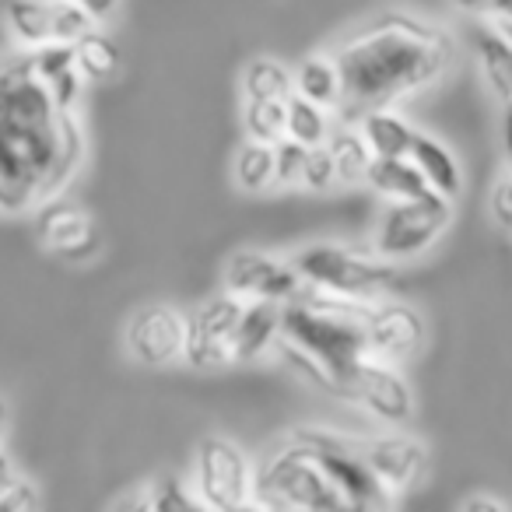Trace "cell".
Listing matches in <instances>:
<instances>
[{
    "label": "cell",
    "instance_id": "cell-16",
    "mask_svg": "<svg viewBox=\"0 0 512 512\" xmlns=\"http://www.w3.org/2000/svg\"><path fill=\"white\" fill-rule=\"evenodd\" d=\"M278 330H281V302H264V299L242 302V313L232 330V362L246 365L256 362V358H264L278 344Z\"/></svg>",
    "mask_w": 512,
    "mask_h": 512
},
{
    "label": "cell",
    "instance_id": "cell-15",
    "mask_svg": "<svg viewBox=\"0 0 512 512\" xmlns=\"http://www.w3.org/2000/svg\"><path fill=\"white\" fill-rule=\"evenodd\" d=\"M36 211V235L50 253L64 256V260H85V256L95 253L99 232H95V221L81 207L53 197L46 204H39Z\"/></svg>",
    "mask_w": 512,
    "mask_h": 512
},
{
    "label": "cell",
    "instance_id": "cell-17",
    "mask_svg": "<svg viewBox=\"0 0 512 512\" xmlns=\"http://www.w3.org/2000/svg\"><path fill=\"white\" fill-rule=\"evenodd\" d=\"M358 134L365 137L372 155H383V158H407L411 155V141H414V127L397 116L390 106H379L369 109V113L358 116Z\"/></svg>",
    "mask_w": 512,
    "mask_h": 512
},
{
    "label": "cell",
    "instance_id": "cell-29",
    "mask_svg": "<svg viewBox=\"0 0 512 512\" xmlns=\"http://www.w3.org/2000/svg\"><path fill=\"white\" fill-rule=\"evenodd\" d=\"M134 505H141V509H158V512H176V509H204L197 498V491H193V484L179 481V477H165V481H155L151 484L148 495H141Z\"/></svg>",
    "mask_w": 512,
    "mask_h": 512
},
{
    "label": "cell",
    "instance_id": "cell-30",
    "mask_svg": "<svg viewBox=\"0 0 512 512\" xmlns=\"http://www.w3.org/2000/svg\"><path fill=\"white\" fill-rule=\"evenodd\" d=\"M53 4V43H78L85 32L95 29L85 8H78L74 0H50Z\"/></svg>",
    "mask_w": 512,
    "mask_h": 512
},
{
    "label": "cell",
    "instance_id": "cell-28",
    "mask_svg": "<svg viewBox=\"0 0 512 512\" xmlns=\"http://www.w3.org/2000/svg\"><path fill=\"white\" fill-rule=\"evenodd\" d=\"M242 127L249 141L274 144L278 137H285V99H246Z\"/></svg>",
    "mask_w": 512,
    "mask_h": 512
},
{
    "label": "cell",
    "instance_id": "cell-18",
    "mask_svg": "<svg viewBox=\"0 0 512 512\" xmlns=\"http://www.w3.org/2000/svg\"><path fill=\"white\" fill-rule=\"evenodd\" d=\"M407 158L418 165V172L425 176V183L432 186V190L446 193V197H456V193H460V186H463L460 165H456L453 151H449L442 141H435V137L418 134V130H414L411 155Z\"/></svg>",
    "mask_w": 512,
    "mask_h": 512
},
{
    "label": "cell",
    "instance_id": "cell-33",
    "mask_svg": "<svg viewBox=\"0 0 512 512\" xmlns=\"http://www.w3.org/2000/svg\"><path fill=\"white\" fill-rule=\"evenodd\" d=\"M39 495L29 481L22 477H11L8 484H0V509L4 512H18V509H36Z\"/></svg>",
    "mask_w": 512,
    "mask_h": 512
},
{
    "label": "cell",
    "instance_id": "cell-5",
    "mask_svg": "<svg viewBox=\"0 0 512 512\" xmlns=\"http://www.w3.org/2000/svg\"><path fill=\"white\" fill-rule=\"evenodd\" d=\"M292 267L299 271L302 285L323 288L330 295L355 302H376L386 292L397 288V267L383 256L355 253V249L330 246V242H316L299 253L288 256Z\"/></svg>",
    "mask_w": 512,
    "mask_h": 512
},
{
    "label": "cell",
    "instance_id": "cell-7",
    "mask_svg": "<svg viewBox=\"0 0 512 512\" xmlns=\"http://www.w3.org/2000/svg\"><path fill=\"white\" fill-rule=\"evenodd\" d=\"M292 439H299L313 453L327 481L344 498V509H386V505H393V495L362 460L355 439L330 432V428H299Z\"/></svg>",
    "mask_w": 512,
    "mask_h": 512
},
{
    "label": "cell",
    "instance_id": "cell-19",
    "mask_svg": "<svg viewBox=\"0 0 512 512\" xmlns=\"http://www.w3.org/2000/svg\"><path fill=\"white\" fill-rule=\"evenodd\" d=\"M474 50L481 74L488 81V88L498 99H512V43L495 29V25H477L474 29Z\"/></svg>",
    "mask_w": 512,
    "mask_h": 512
},
{
    "label": "cell",
    "instance_id": "cell-36",
    "mask_svg": "<svg viewBox=\"0 0 512 512\" xmlns=\"http://www.w3.org/2000/svg\"><path fill=\"white\" fill-rule=\"evenodd\" d=\"M460 509L463 512H505V502H498V498H488V495H474V498H463Z\"/></svg>",
    "mask_w": 512,
    "mask_h": 512
},
{
    "label": "cell",
    "instance_id": "cell-40",
    "mask_svg": "<svg viewBox=\"0 0 512 512\" xmlns=\"http://www.w3.org/2000/svg\"><path fill=\"white\" fill-rule=\"evenodd\" d=\"M4 425H8V407H4V400H0V432H4Z\"/></svg>",
    "mask_w": 512,
    "mask_h": 512
},
{
    "label": "cell",
    "instance_id": "cell-20",
    "mask_svg": "<svg viewBox=\"0 0 512 512\" xmlns=\"http://www.w3.org/2000/svg\"><path fill=\"white\" fill-rule=\"evenodd\" d=\"M365 183H369L379 197H390V200H407V197H418V193L432 190L411 158H383V155H372L369 169H365Z\"/></svg>",
    "mask_w": 512,
    "mask_h": 512
},
{
    "label": "cell",
    "instance_id": "cell-21",
    "mask_svg": "<svg viewBox=\"0 0 512 512\" xmlns=\"http://www.w3.org/2000/svg\"><path fill=\"white\" fill-rule=\"evenodd\" d=\"M295 95L316 102L323 109L341 106V74H337L334 57H306L299 71L292 74Z\"/></svg>",
    "mask_w": 512,
    "mask_h": 512
},
{
    "label": "cell",
    "instance_id": "cell-3",
    "mask_svg": "<svg viewBox=\"0 0 512 512\" xmlns=\"http://www.w3.org/2000/svg\"><path fill=\"white\" fill-rule=\"evenodd\" d=\"M365 309H369V302L341 299V295H330L323 288L302 285L299 295L281 306V355L309 383L337 397L344 372L351 369L358 355L369 351L362 334Z\"/></svg>",
    "mask_w": 512,
    "mask_h": 512
},
{
    "label": "cell",
    "instance_id": "cell-38",
    "mask_svg": "<svg viewBox=\"0 0 512 512\" xmlns=\"http://www.w3.org/2000/svg\"><path fill=\"white\" fill-rule=\"evenodd\" d=\"M11 477H15V467H11L8 453H4V449H0V484H8Z\"/></svg>",
    "mask_w": 512,
    "mask_h": 512
},
{
    "label": "cell",
    "instance_id": "cell-32",
    "mask_svg": "<svg viewBox=\"0 0 512 512\" xmlns=\"http://www.w3.org/2000/svg\"><path fill=\"white\" fill-rule=\"evenodd\" d=\"M274 151V186H292L302 176V162H306V144L292 141V137H278L271 144Z\"/></svg>",
    "mask_w": 512,
    "mask_h": 512
},
{
    "label": "cell",
    "instance_id": "cell-11",
    "mask_svg": "<svg viewBox=\"0 0 512 512\" xmlns=\"http://www.w3.org/2000/svg\"><path fill=\"white\" fill-rule=\"evenodd\" d=\"M302 288L299 271L292 260L260 253V249H242L225 264V292L235 299H264V302H292Z\"/></svg>",
    "mask_w": 512,
    "mask_h": 512
},
{
    "label": "cell",
    "instance_id": "cell-8",
    "mask_svg": "<svg viewBox=\"0 0 512 512\" xmlns=\"http://www.w3.org/2000/svg\"><path fill=\"white\" fill-rule=\"evenodd\" d=\"M337 397L351 400V404L365 407L372 418L386 421V425H407L414 414V393L407 379L397 372L393 362H383L376 355H358L351 369L344 372Z\"/></svg>",
    "mask_w": 512,
    "mask_h": 512
},
{
    "label": "cell",
    "instance_id": "cell-23",
    "mask_svg": "<svg viewBox=\"0 0 512 512\" xmlns=\"http://www.w3.org/2000/svg\"><path fill=\"white\" fill-rule=\"evenodd\" d=\"M323 144H327L330 158H334L337 183H358V179H365V169H369V162H372V151H369V144H365V137L358 134L355 123H341V127L330 123V134Z\"/></svg>",
    "mask_w": 512,
    "mask_h": 512
},
{
    "label": "cell",
    "instance_id": "cell-13",
    "mask_svg": "<svg viewBox=\"0 0 512 512\" xmlns=\"http://www.w3.org/2000/svg\"><path fill=\"white\" fill-rule=\"evenodd\" d=\"M362 460L379 477L390 495H404V491L418 488L428 477V449L425 442L411 439V435H372V439H355Z\"/></svg>",
    "mask_w": 512,
    "mask_h": 512
},
{
    "label": "cell",
    "instance_id": "cell-4",
    "mask_svg": "<svg viewBox=\"0 0 512 512\" xmlns=\"http://www.w3.org/2000/svg\"><path fill=\"white\" fill-rule=\"evenodd\" d=\"M249 505L260 509H309V512H334L344 509V498L327 481L320 463L313 460L299 439H288L274 453L260 460L253 470V498Z\"/></svg>",
    "mask_w": 512,
    "mask_h": 512
},
{
    "label": "cell",
    "instance_id": "cell-35",
    "mask_svg": "<svg viewBox=\"0 0 512 512\" xmlns=\"http://www.w3.org/2000/svg\"><path fill=\"white\" fill-rule=\"evenodd\" d=\"M74 4L85 8L95 25H106L109 18H116V11H120V0H74Z\"/></svg>",
    "mask_w": 512,
    "mask_h": 512
},
{
    "label": "cell",
    "instance_id": "cell-14",
    "mask_svg": "<svg viewBox=\"0 0 512 512\" xmlns=\"http://www.w3.org/2000/svg\"><path fill=\"white\" fill-rule=\"evenodd\" d=\"M183 337H186V316L172 306H148L141 313L130 316L127 330H123V344H127L130 358L151 369L172 365L183 358Z\"/></svg>",
    "mask_w": 512,
    "mask_h": 512
},
{
    "label": "cell",
    "instance_id": "cell-1",
    "mask_svg": "<svg viewBox=\"0 0 512 512\" xmlns=\"http://www.w3.org/2000/svg\"><path fill=\"white\" fill-rule=\"evenodd\" d=\"M85 162V127L50 99L29 53L0 60V211L60 197Z\"/></svg>",
    "mask_w": 512,
    "mask_h": 512
},
{
    "label": "cell",
    "instance_id": "cell-39",
    "mask_svg": "<svg viewBox=\"0 0 512 512\" xmlns=\"http://www.w3.org/2000/svg\"><path fill=\"white\" fill-rule=\"evenodd\" d=\"M491 25H495V29L502 32V36L512 43V18H498V15H495V18H491Z\"/></svg>",
    "mask_w": 512,
    "mask_h": 512
},
{
    "label": "cell",
    "instance_id": "cell-26",
    "mask_svg": "<svg viewBox=\"0 0 512 512\" xmlns=\"http://www.w3.org/2000/svg\"><path fill=\"white\" fill-rule=\"evenodd\" d=\"M242 92H246V99H288L295 92L292 71L281 60L256 57L242 71Z\"/></svg>",
    "mask_w": 512,
    "mask_h": 512
},
{
    "label": "cell",
    "instance_id": "cell-34",
    "mask_svg": "<svg viewBox=\"0 0 512 512\" xmlns=\"http://www.w3.org/2000/svg\"><path fill=\"white\" fill-rule=\"evenodd\" d=\"M491 218H495V225H502L505 232H512V172H505V176L491 186Z\"/></svg>",
    "mask_w": 512,
    "mask_h": 512
},
{
    "label": "cell",
    "instance_id": "cell-24",
    "mask_svg": "<svg viewBox=\"0 0 512 512\" xmlns=\"http://www.w3.org/2000/svg\"><path fill=\"white\" fill-rule=\"evenodd\" d=\"M11 36L22 46L36 50L43 43H53V4L50 0H11L4 8Z\"/></svg>",
    "mask_w": 512,
    "mask_h": 512
},
{
    "label": "cell",
    "instance_id": "cell-27",
    "mask_svg": "<svg viewBox=\"0 0 512 512\" xmlns=\"http://www.w3.org/2000/svg\"><path fill=\"white\" fill-rule=\"evenodd\" d=\"M235 183L246 193H264L267 186H274V151L264 141H246L239 148L232 162Z\"/></svg>",
    "mask_w": 512,
    "mask_h": 512
},
{
    "label": "cell",
    "instance_id": "cell-2",
    "mask_svg": "<svg viewBox=\"0 0 512 512\" xmlns=\"http://www.w3.org/2000/svg\"><path fill=\"white\" fill-rule=\"evenodd\" d=\"M330 57L341 74L337 113L344 123H355L369 109L393 106L435 85L456 64V43L446 29L390 11L344 39Z\"/></svg>",
    "mask_w": 512,
    "mask_h": 512
},
{
    "label": "cell",
    "instance_id": "cell-12",
    "mask_svg": "<svg viewBox=\"0 0 512 512\" xmlns=\"http://www.w3.org/2000/svg\"><path fill=\"white\" fill-rule=\"evenodd\" d=\"M362 334L369 355L400 365L418 355L421 344H425V320H421V313L414 306L376 299L369 302V309L362 316Z\"/></svg>",
    "mask_w": 512,
    "mask_h": 512
},
{
    "label": "cell",
    "instance_id": "cell-25",
    "mask_svg": "<svg viewBox=\"0 0 512 512\" xmlns=\"http://www.w3.org/2000/svg\"><path fill=\"white\" fill-rule=\"evenodd\" d=\"M330 134V109L316 106V102L302 99V95H288L285 99V137H292V141L306 144V148H313V144H323Z\"/></svg>",
    "mask_w": 512,
    "mask_h": 512
},
{
    "label": "cell",
    "instance_id": "cell-31",
    "mask_svg": "<svg viewBox=\"0 0 512 512\" xmlns=\"http://www.w3.org/2000/svg\"><path fill=\"white\" fill-rule=\"evenodd\" d=\"M299 183L306 186V190H330V186L337 183V169H334V158H330V148L327 144H313V148H306V162H302V176Z\"/></svg>",
    "mask_w": 512,
    "mask_h": 512
},
{
    "label": "cell",
    "instance_id": "cell-6",
    "mask_svg": "<svg viewBox=\"0 0 512 512\" xmlns=\"http://www.w3.org/2000/svg\"><path fill=\"white\" fill-rule=\"evenodd\" d=\"M453 221V197L439 190H425L418 197L397 200L383 211L376 225V253L390 264L414 260L439 242V235Z\"/></svg>",
    "mask_w": 512,
    "mask_h": 512
},
{
    "label": "cell",
    "instance_id": "cell-10",
    "mask_svg": "<svg viewBox=\"0 0 512 512\" xmlns=\"http://www.w3.org/2000/svg\"><path fill=\"white\" fill-rule=\"evenodd\" d=\"M242 313V299L235 295H218L204 302L186 316V337H183V358L193 369H221L232 365V330Z\"/></svg>",
    "mask_w": 512,
    "mask_h": 512
},
{
    "label": "cell",
    "instance_id": "cell-37",
    "mask_svg": "<svg viewBox=\"0 0 512 512\" xmlns=\"http://www.w3.org/2000/svg\"><path fill=\"white\" fill-rule=\"evenodd\" d=\"M456 11H467V15H491L495 0H449Z\"/></svg>",
    "mask_w": 512,
    "mask_h": 512
},
{
    "label": "cell",
    "instance_id": "cell-22",
    "mask_svg": "<svg viewBox=\"0 0 512 512\" xmlns=\"http://www.w3.org/2000/svg\"><path fill=\"white\" fill-rule=\"evenodd\" d=\"M71 46H74V67L85 78V85H102V81L116 78V71H120V46L109 36H102L99 25Z\"/></svg>",
    "mask_w": 512,
    "mask_h": 512
},
{
    "label": "cell",
    "instance_id": "cell-9",
    "mask_svg": "<svg viewBox=\"0 0 512 512\" xmlns=\"http://www.w3.org/2000/svg\"><path fill=\"white\" fill-rule=\"evenodd\" d=\"M193 491L204 509H246L253 498V467H249L246 453L228 439H204L197 449Z\"/></svg>",
    "mask_w": 512,
    "mask_h": 512
}]
</instances>
